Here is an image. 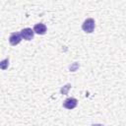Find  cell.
Returning <instances> with one entry per match:
<instances>
[{"instance_id": "3", "label": "cell", "mask_w": 126, "mask_h": 126, "mask_svg": "<svg viewBox=\"0 0 126 126\" xmlns=\"http://www.w3.org/2000/svg\"><path fill=\"white\" fill-rule=\"evenodd\" d=\"M22 34L21 32H13L9 37V42L11 45H17L22 40Z\"/></svg>"}, {"instance_id": "6", "label": "cell", "mask_w": 126, "mask_h": 126, "mask_svg": "<svg viewBox=\"0 0 126 126\" xmlns=\"http://www.w3.org/2000/svg\"><path fill=\"white\" fill-rule=\"evenodd\" d=\"M8 65H9V59H8V58L4 59V60H3V61L0 63V66H1V69H2V70H5V69H7Z\"/></svg>"}, {"instance_id": "1", "label": "cell", "mask_w": 126, "mask_h": 126, "mask_svg": "<svg viewBox=\"0 0 126 126\" xmlns=\"http://www.w3.org/2000/svg\"><path fill=\"white\" fill-rule=\"evenodd\" d=\"M82 29H83L84 32H88V33L93 32L94 30V20L92 19V18L87 19V20L83 23Z\"/></svg>"}, {"instance_id": "5", "label": "cell", "mask_w": 126, "mask_h": 126, "mask_svg": "<svg viewBox=\"0 0 126 126\" xmlns=\"http://www.w3.org/2000/svg\"><path fill=\"white\" fill-rule=\"evenodd\" d=\"M33 32L37 34H44L46 32V26L42 23H39V24H36L34 25L33 27Z\"/></svg>"}, {"instance_id": "4", "label": "cell", "mask_w": 126, "mask_h": 126, "mask_svg": "<svg viewBox=\"0 0 126 126\" xmlns=\"http://www.w3.org/2000/svg\"><path fill=\"white\" fill-rule=\"evenodd\" d=\"M21 34H22V37L26 40H31L32 37H33V34H34V32L33 30L30 29V28H26V29H23L21 31Z\"/></svg>"}, {"instance_id": "2", "label": "cell", "mask_w": 126, "mask_h": 126, "mask_svg": "<svg viewBox=\"0 0 126 126\" xmlns=\"http://www.w3.org/2000/svg\"><path fill=\"white\" fill-rule=\"evenodd\" d=\"M77 104H78V100L74 97H68L63 102V106L67 109H73L77 106Z\"/></svg>"}]
</instances>
